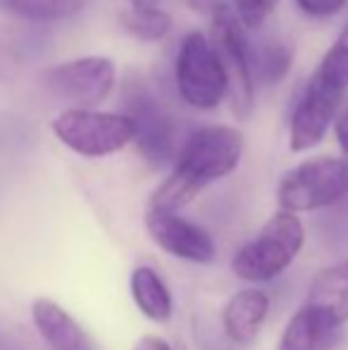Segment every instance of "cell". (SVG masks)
Segmentation results:
<instances>
[{
	"label": "cell",
	"mask_w": 348,
	"mask_h": 350,
	"mask_svg": "<svg viewBox=\"0 0 348 350\" xmlns=\"http://www.w3.org/2000/svg\"><path fill=\"white\" fill-rule=\"evenodd\" d=\"M243 136L234 126H203L181 146L170 176L153 191L148 210L179 212L213 181L224 179L239 167Z\"/></svg>",
	"instance_id": "6da1fadb"
},
{
	"label": "cell",
	"mask_w": 348,
	"mask_h": 350,
	"mask_svg": "<svg viewBox=\"0 0 348 350\" xmlns=\"http://www.w3.org/2000/svg\"><path fill=\"white\" fill-rule=\"evenodd\" d=\"M306 241V229L293 212H274L263 229L243 243L232 258V269L239 279L263 284L282 277L298 258Z\"/></svg>",
	"instance_id": "7a4b0ae2"
},
{
	"label": "cell",
	"mask_w": 348,
	"mask_h": 350,
	"mask_svg": "<svg viewBox=\"0 0 348 350\" xmlns=\"http://www.w3.org/2000/svg\"><path fill=\"white\" fill-rule=\"evenodd\" d=\"M210 46L222 65L227 79V96L239 120H246L256 100V72H253V51L243 33L241 22L227 5L217 8L210 19Z\"/></svg>",
	"instance_id": "3957f363"
},
{
	"label": "cell",
	"mask_w": 348,
	"mask_h": 350,
	"mask_svg": "<svg viewBox=\"0 0 348 350\" xmlns=\"http://www.w3.org/2000/svg\"><path fill=\"white\" fill-rule=\"evenodd\" d=\"M348 196V162L344 157H312L293 167L277 189L284 212H312L330 208Z\"/></svg>",
	"instance_id": "277c9868"
},
{
	"label": "cell",
	"mask_w": 348,
	"mask_h": 350,
	"mask_svg": "<svg viewBox=\"0 0 348 350\" xmlns=\"http://www.w3.org/2000/svg\"><path fill=\"white\" fill-rule=\"evenodd\" d=\"M53 134L84 157H107L134 141V124L122 112L65 110L53 120Z\"/></svg>",
	"instance_id": "5b68a950"
},
{
	"label": "cell",
	"mask_w": 348,
	"mask_h": 350,
	"mask_svg": "<svg viewBox=\"0 0 348 350\" xmlns=\"http://www.w3.org/2000/svg\"><path fill=\"white\" fill-rule=\"evenodd\" d=\"M176 88L191 107L213 110L227 98V79L210 41L198 31H191L181 41L174 67Z\"/></svg>",
	"instance_id": "8992f818"
},
{
	"label": "cell",
	"mask_w": 348,
	"mask_h": 350,
	"mask_svg": "<svg viewBox=\"0 0 348 350\" xmlns=\"http://www.w3.org/2000/svg\"><path fill=\"white\" fill-rule=\"evenodd\" d=\"M115 77V62L91 55L51 67L46 74V86L55 98L75 105L72 110H91L110 96Z\"/></svg>",
	"instance_id": "52a82bcc"
},
{
	"label": "cell",
	"mask_w": 348,
	"mask_h": 350,
	"mask_svg": "<svg viewBox=\"0 0 348 350\" xmlns=\"http://www.w3.org/2000/svg\"><path fill=\"white\" fill-rule=\"evenodd\" d=\"M341 98H344V93L322 81V77L317 72L312 74L291 117L289 146H291L293 152L310 150L312 146H317L325 139L327 129L339 115Z\"/></svg>",
	"instance_id": "ba28073f"
},
{
	"label": "cell",
	"mask_w": 348,
	"mask_h": 350,
	"mask_svg": "<svg viewBox=\"0 0 348 350\" xmlns=\"http://www.w3.org/2000/svg\"><path fill=\"white\" fill-rule=\"evenodd\" d=\"M126 117L134 124V143L144 160L163 167L174 155V122L163 105L144 88H136L126 100Z\"/></svg>",
	"instance_id": "9c48e42d"
},
{
	"label": "cell",
	"mask_w": 348,
	"mask_h": 350,
	"mask_svg": "<svg viewBox=\"0 0 348 350\" xmlns=\"http://www.w3.org/2000/svg\"><path fill=\"white\" fill-rule=\"evenodd\" d=\"M146 231H148L150 241L172 258L210 265L217 255L213 236L203 226L181 217L179 212L148 210L146 212Z\"/></svg>",
	"instance_id": "30bf717a"
},
{
	"label": "cell",
	"mask_w": 348,
	"mask_h": 350,
	"mask_svg": "<svg viewBox=\"0 0 348 350\" xmlns=\"http://www.w3.org/2000/svg\"><path fill=\"white\" fill-rule=\"evenodd\" d=\"M341 338L344 327L303 303V308L284 327L277 350H332L341 343Z\"/></svg>",
	"instance_id": "8fae6325"
},
{
	"label": "cell",
	"mask_w": 348,
	"mask_h": 350,
	"mask_svg": "<svg viewBox=\"0 0 348 350\" xmlns=\"http://www.w3.org/2000/svg\"><path fill=\"white\" fill-rule=\"evenodd\" d=\"M31 319L38 336L51 350H93L81 324L51 298H36L31 303Z\"/></svg>",
	"instance_id": "7c38bea8"
},
{
	"label": "cell",
	"mask_w": 348,
	"mask_h": 350,
	"mask_svg": "<svg viewBox=\"0 0 348 350\" xmlns=\"http://www.w3.org/2000/svg\"><path fill=\"white\" fill-rule=\"evenodd\" d=\"M269 298L260 288H241L227 300L222 310V329L234 343H251L267 319Z\"/></svg>",
	"instance_id": "4fadbf2b"
},
{
	"label": "cell",
	"mask_w": 348,
	"mask_h": 350,
	"mask_svg": "<svg viewBox=\"0 0 348 350\" xmlns=\"http://www.w3.org/2000/svg\"><path fill=\"white\" fill-rule=\"evenodd\" d=\"M306 305L344 327L348 322V262L332 265L312 279Z\"/></svg>",
	"instance_id": "5bb4252c"
},
{
	"label": "cell",
	"mask_w": 348,
	"mask_h": 350,
	"mask_svg": "<svg viewBox=\"0 0 348 350\" xmlns=\"http://www.w3.org/2000/svg\"><path fill=\"white\" fill-rule=\"evenodd\" d=\"M131 298H134L136 308L141 310L144 317H148L150 322H168L174 312V300L170 293L168 284L163 281L153 267H136L131 272L129 279Z\"/></svg>",
	"instance_id": "9a60e30c"
},
{
	"label": "cell",
	"mask_w": 348,
	"mask_h": 350,
	"mask_svg": "<svg viewBox=\"0 0 348 350\" xmlns=\"http://www.w3.org/2000/svg\"><path fill=\"white\" fill-rule=\"evenodd\" d=\"M84 0H0V10L29 22H60L77 14Z\"/></svg>",
	"instance_id": "2e32d148"
},
{
	"label": "cell",
	"mask_w": 348,
	"mask_h": 350,
	"mask_svg": "<svg viewBox=\"0 0 348 350\" xmlns=\"http://www.w3.org/2000/svg\"><path fill=\"white\" fill-rule=\"evenodd\" d=\"M122 27L136 41L158 43L172 29V17L160 8H131L122 14Z\"/></svg>",
	"instance_id": "e0dca14e"
},
{
	"label": "cell",
	"mask_w": 348,
	"mask_h": 350,
	"mask_svg": "<svg viewBox=\"0 0 348 350\" xmlns=\"http://www.w3.org/2000/svg\"><path fill=\"white\" fill-rule=\"evenodd\" d=\"M317 74L322 77V81L330 83L336 91L344 93L348 88V22H346V27L341 29L334 46L322 57V65H320V70H317Z\"/></svg>",
	"instance_id": "ac0fdd59"
},
{
	"label": "cell",
	"mask_w": 348,
	"mask_h": 350,
	"mask_svg": "<svg viewBox=\"0 0 348 350\" xmlns=\"http://www.w3.org/2000/svg\"><path fill=\"white\" fill-rule=\"evenodd\" d=\"M258 65V74L265 79L267 83H277L286 77L289 67H291V51H289L284 43L274 41V43H267L258 57L253 55Z\"/></svg>",
	"instance_id": "d6986e66"
},
{
	"label": "cell",
	"mask_w": 348,
	"mask_h": 350,
	"mask_svg": "<svg viewBox=\"0 0 348 350\" xmlns=\"http://www.w3.org/2000/svg\"><path fill=\"white\" fill-rule=\"evenodd\" d=\"M277 3L279 0H234V14L243 29L256 31L263 27L267 14L277 8Z\"/></svg>",
	"instance_id": "ffe728a7"
},
{
	"label": "cell",
	"mask_w": 348,
	"mask_h": 350,
	"mask_svg": "<svg viewBox=\"0 0 348 350\" xmlns=\"http://www.w3.org/2000/svg\"><path fill=\"white\" fill-rule=\"evenodd\" d=\"M296 3L306 14L325 19V17H332V14L339 12V10L346 5V0H296Z\"/></svg>",
	"instance_id": "44dd1931"
},
{
	"label": "cell",
	"mask_w": 348,
	"mask_h": 350,
	"mask_svg": "<svg viewBox=\"0 0 348 350\" xmlns=\"http://www.w3.org/2000/svg\"><path fill=\"white\" fill-rule=\"evenodd\" d=\"M334 134H336V141H339L341 155H344V160L348 162V105L341 107L339 115H336V120H334Z\"/></svg>",
	"instance_id": "7402d4cb"
},
{
	"label": "cell",
	"mask_w": 348,
	"mask_h": 350,
	"mask_svg": "<svg viewBox=\"0 0 348 350\" xmlns=\"http://www.w3.org/2000/svg\"><path fill=\"white\" fill-rule=\"evenodd\" d=\"M134 350H174L170 346L165 338L155 336V334H146V336H141L139 341H136Z\"/></svg>",
	"instance_id": "603a6c76"
},
{
	"label": "cell",
	"mask_w": 348,
	"mask_h": 350,
	"mask_svg": "<svg viewBox=\"0 0 348 350\" xmlns=\"http://www.w3.org/2000/svg\"><path fill=\"white\" fill-rule=\"evenodd\" d=\"M186 5L193 10H198V12H210L213 14L217 8H222V0H186Z\"/></svg>",
	"instance_id": "cb8c5ba5"
},
{
	"label": "cell",
	"mask_w": 348,
	"mask_h": 350,
	"mask_svg": "<svg viewBox=\"0 0 348 350\" xmlns=\"http://www.w3.org/2000/svg\"><path fill=\"white\" fill-rule=\"evenodd\" d=\"M160 0H131V8H158Z\"/></svg>",
	"instance_id": "d4e9b609"
}]
</instances>
